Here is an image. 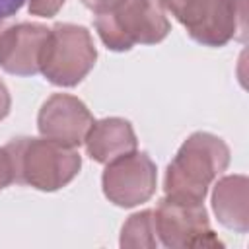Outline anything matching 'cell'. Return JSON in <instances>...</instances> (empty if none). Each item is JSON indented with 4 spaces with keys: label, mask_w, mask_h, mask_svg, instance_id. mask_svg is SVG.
I'll return each instance as SVG.
<instances>
[{
    "label": "cell",
    "mask_w": 249,
    "mask_h": 249,
    "mask_svg": "<svg viewBox=\"0 0 249 249\" xmlns=\"http://www.w3.org/2000/svg\"><path fill=\"white\" fill-rule=\"evenodd\" d=\"M230 148L210 132L191 134L167 165L163 191L167 196L204 202L212 181L226 171Z\"/></svg>",
    "instance_id": "1"
},
{
    "label": "cell",
    "mask_w": 249,
    "mask_h": 249,
    "mask_svg": "<svg viewBox=\"0 0 249 249\" xmlns=\"http://www.w3.org/2000/svg\"><path fill=\"white\" fill-rule=\"evenodd\" d=\"M6 152L12 160L14 181L39 191H56L68 185L82 167L76 148L51 138H14Z\"/></svg>",
    "instance_id": "2"
},
{
    "label": "cell",
    "mask_w": 249,
    "mask_h": 249,
    "mask_svg": "<svg viewBox=\"0 0 249 249\" xmlns=\"http://www.w3.org/2000/svg\"><path fill=\"white\" fill-rule=\"evenodd\" d=\"M169 27L160 0H123L95 18L97 35L111 51H128L136 43L156 45L167 37Z\"/></svg>",
    "instance_id": "3"
},
{
    "label": "cell",
    "mask_w": 249,
    "mask_h": 249,
    "mask_svg": "<svg viewBox=\"0 0 249 249\" xmlns=\"http://www.w3.org/2000/svg\"><path fill=\"white\" fill-rule=\"evenodd\" d=\"M97 58L95 45L86 27L56 23L49 29L41 49L39 72L54 86H76L93 68Z\"/></svg>",
    "instance_id": "4"
},
{
    "label": "cell",
    "mask_w": 249,
    "mask_h": 249,
    "mask_svg": "<svg viewBox=\"0 0 249 249\" xmlns=\"http://www.w3.org/2000/svg\"><path fill=\"white\" fill-rule=\"evenodd\" d=\"M156 233L171 249L185 247H218L222 241L210 228L202 202L163 196L154 212Z\"/></svg>",
    "instance_id": "5"
},
{
    "label": "cell",
    "mask_w": 249,
    "mask_h": 249,
    "mask_svg": "<svg viewBox=\"0 0 249 249\" xmlns=\"http://www.w3.org/2000/svg\"><path fill=\"white\" fill-rule=\"evenodd\" d=\"M156 163L144 152H130L107 163L101 183L105 196L117 206L146 202L156 191Z\"/></svg>",
    "instance_id": "6"
},
{
    "label": "cell",
    "mask_w": 249,
    "mask_h": 249,
    "mask_svg": "<svg viewBox=\"0 0 249 249\" xmlns=\"http://www.w3.org/2000/svg\"><path fill=\"white\" fill-rule=\"evenodd\" d=\"M91 124L93 117L86 103L68 93L51 95L43 103L37 117L39 132L45 138H51L72 148L84 144Z\"/></svg>",
    "instance_id": "7"
},
{
    "label": "cell",
    "mask_w": 249,
    "mask_h": 249,
    "mask_svg": "<svg viewBox=\"0 0 249 249\" xmlns=\"http://www.w3.org/2000/svg\"><path fill=\"white\" fill-rule=\"evenodd\" d=\"M47 33L49 29L41 23L6 25L0 37V66L16 76L37 74Z\"/></svg>",
    "instance_id": "8"
},
{
    "label": "cell",
    "mask_w": 249,
    "mask_h": 249,
    "mask_svg": "<svg viewBox=\"0 0 249 249\" xmlns=\"http://www.w3.org/2000/svg\"><path fill=\"white\" fill-rule=\"evenodd\" d=\"M247 0H214L206 18L189 35L206 47H222L231 39H245Z\"/></svg>",
    "instance_id": "9"
},
{
    "label": "cell",
    "mask_w": 249,
    "mask_h": 249,
    "mask_svg": "<svg viewBox=\"0 0 249 249\" xmlns=\"http://www.w3.org/2000/svg\"><path fill=\"white\" fill-rule=\"evenodd\" d=\"M84 144L91 160L99 163H109L136 150V134L128 121L109 117L93 121Z\"/></svg>",
    "instance_id": "10"
},
{
    "label": "cell",
    "mask_w": 249,
    "mask_h": 249,
    "mask_svg": "<svg viewBox=\"0 0 249 249\" xmlns=\"http://www.w3.org/2000/svg\"><path fill=\"white\" fill-rule=\"evenodd\" d=\"M212 208L218 220L235 231L249 228V181L245 175L222 177L212 193Z\"/></svg>",
    "instance_id": "11"
},
{
    "label": "cell",
    "mask_w": 249,
    "mask_h": 249,
    "mask_svg": "<svg viewBox=\"0 0 249 249\" xmlns=\"http://www.w3.org/2000/svg\"><path fill=\"white\" fill-rule=\"evenodd\" d=\"M121 245L123 247H146L152 249L158 245L156 237V222L152 210H142L132 214L121 231Z\"/></svg>",
    "instance_id": "12"
},
{
    "label": "cell",
    "mask_w": 249,
    "mask_h": 249,
    "mask_svg": "<svg viewBox=\"0 0 249 249\" xmlns=\"http://www.w3.org/2000/svg\"><path fill=\"white\" fill-rule=\"evenodd\" d=\"M212 2L214 0H160L161 8L167 10L179 23H183L187 31H193L200 25Z\"/></svg>",
    "instance_id": "13"
},
{
    "label": "cell",
    "mask_w": 249,
    "mask_h": 249,
    "mask_svg": "<svg viewBox=\"0 0 249 249\" xmlns=\"http://www.w3.org/2000/svg\"><path fill=\"white\" fill-rule=\"evenodd\" d=\"M29 2V12L33 16L41 18H53L66 0H27Z\"/></svg>",
    "instance_id": "14"
},
{
    "label": "cell",
    "mask_w": 249,
    "mask_h": 249,
    "mask_svg": "<svg viewBox=\"0 0 249 249\" xmlns=\"http://www.w3.org/2000/svg\"><path fill=\"white\" fill-rule=\"evenodd\" d=\"M14 181V167L6 148H0V191Z\"/></svg>",
    "instance_id": "15"
},
{
    "label": "cell",
    "mask_w": 249,
    "mask_h": 249,
    "mask_svg": "<svg viewBox=\"0 0 249 249\" xmlns=\"http://www.w3.org/2000/svg\"><path fill=\"white\" fill-rule=\"evenodd\" d=\"M86 8L93 10L95 14H105V12H111L115 10L123 0H80Z\"/></svg>",
    "instance_id": "16"
},
{
    "label": "cell",
    "mask_w": 249,
    "mask_h": 249,
    "mask_svg": "<svg viewBox=\"0 0 249 249\" xmlns=\"http://www.w3.org/2000/svg\"><path fill=\"white\" fill-rule=\"evenodd\" d=\"M23 2L25 0H0V21H4L10 16H14L23 6Z\"/></svg>",
    "instance_id": "17"
},
{
    "label": "cell",
    "mask_w": 249,
    "mask_h": 249,
    "mask_svg": "<svg viewBox=\"0 0 249 249\" xmlns=\"http://www.w3.org/2000/svg\"><path fill=\"white\" fill-rule=\"evenodd\" d=\"M10 105H12V99H10V91L6 88V84L0 80V121L10 113Z\"/></svg>",
    "instance_id": "18"
},
{
    "label": "cell",
    "mask_w": 249,
    "mask_h": 249,
    "mask_svg": "<svg viewBox=\"0 0 249 249\" xmlns=\"http://www.w3.org/2000/svg\"><path fill=\"white\" fill-rule=\"evenodd\" d=\"M4 29H6V23H4V21H0V37H2V31H4Z\"/></svg>",
    "instance_id": "19"
}]
</instances>
